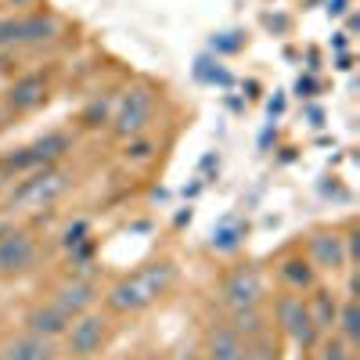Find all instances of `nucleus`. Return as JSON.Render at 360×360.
I'll return each instance as SVG.
<instances>
[{
    "instance_id": "1",
    "label": "nucleus",
    "mask_w": 360,
    "mask_h": 360,
    "mask_svg": "<svg viewBox=\"0 0 360 360\" xmlns=\"http://www.w3.org/2000/svg\"><path fill=\"white\" fill-rule=\"evenodd\" d=\"M173 278H176V266H173L169 259L148 263V266L134 270L130 278H123L119 285H112L108 307H112L115 314H137V310H144V307H152L159 295H166L169 285H173Z\"/></svg>"
},
{
    "instance_id": "2",
    "label": "nucleus",
    "mask_w": 360,
    "mask_h": 360,
    "mask_svg": "<svg viewBox=\"0 0 360 360\" xmlns=\"http://www.w3.org/2000/svg\"><path fill=\"white\" fill-rule=\"evenodd\" d=\"M65 184H69V176H65L62 169L44 166V169H37L33 176L22 180V184L15 188L11 205H18V209H47L58 195L65 191Z\"/></svg>"
},
{
    "instance_id": "3",
    "label": "nucleus",
    "mask_w": 360,
    "mask_h": 360,
    "mask_svg": "<svg viewBox=\"0 0 360 360\" xmlns=\"http://www.w3.org/2000/svg\"><path fill=\"white\" fill-rule=\"evenodd\" d=\"M278 324H281V332H285L299 349H314V346H317L321 328L314 324L307 303H303L299 295H285V299H278Z\"/></svg>"
},
{
    "instance_id": "4",
    "label": "nucleus",
    "mask_w": 360,
    "mask_h": 360,
    "mask_svg": "<svg viewBox=\"0 0 360 360\" xmlns=\"http://www.w3.org/2000/svg\"><path fill=\"white\" fill-rule=\"evenodd\" d=\"M224 307L234 314V310H256L263 303V274L256 266H238L224 278Z\"/></svg>"
},
{
    "instance_id": "5",
    "label": "nucleus",
    "mask_w": 360,
    "mask_h": 360,
    "mask_svg": "<svg viewBox=\"0 0 360 360\" xmlns=\"http://www.w3.org/2000/svg\"><path fill=\"white\" fill-rule=\"evenodd\" d=\"M152 94H148L144 86H134L123 94V101H119V112H115V134L119 137H137L148 130V123H152Z\"/></svg>"
},
{
    "instance_id": "6",
    "label": "nucleus",
    "mask_w": 360,
    "mask_h": 360,
    "mask_svg": "<svg viewBox=\"0 0 360 360\" xmlns=\"http://www.w3.org/2000/svg\"><path fill=\"white\" fill-rule=\"evenodd\" d=\"M65 339H69V349H72L76 356H94V353L105 346V339H108L105 317H94V314H79V317H72Z\"/></svg>"
},
{
    "instance_id": "7",
    "label": "nucleus",
    "mask_w": 360,
    "mask_h": 360,
    "mask_svg": "<svg viewBox=\"0 0 360 360\" xmlns=\"http://www.w3.org/2000/svg\"><path fill=\"white\" fill-rule=\"evenodd\" d=\"M65 152H69V137H65V134H47L44 141L29 144V148H22L18 155H11L8 166H11V169H44V166L58 162Z\"/></svg>"
},
{
    "instance_id": "8",
    "label": "nucleus",
    "mask_w": 360,
    "mask_h": 360,
    "mask_svg": "<svg viewBox=\"0 0 360 360\" xmlns=\"http://www.w3.org/2000/svg\"><path fill=\"white\" fill-rule=\"evenodd\" d=\"M37 259V242L29 234L15 231L0 238V274H22Z\"/></svg>"
},
{
    "instance_id": "9",
    "label": "nucleus",
    "mask_w": 360,
    "mask_h": 360,
    "mask_svg": "<svg viewBox=\"0 0 360 360\" xmlns=\"http://www.w3.org/2000/svg\"><path fill=\"white\" fill-rule=\"evenodd\" d=\"M94 299H98V295H94V285H90V281H65L62 288L54 292V307L72 321V317L86 314Z\"/></svg>"
},
{
    "instance_id": "10",
    "label": "nucleus",
    "mask_w": 360,
    "mask_h": 360,
    "mask_svg": "<svg viewBox=\"0 0 360 360\" xmlns=\"http://www.w3.org/2000/svg\"><path fill=\"white\" fill-rule=\"evenodd\" d=\"M205 356H209V360H245V339L238 335L231 324H220V328H213V332H209Z\"/></svg>"
},
{
    "instance_id": "11",
    "label": "nucleus",
    "mask_w": 360,
    "mask_h": 360,
    "mask_svg": "<svg viewBox=\"0 0 360 360\" xmlns=\"http://www.w3.org/2000/svg\"><path fill=\"white\" fill-rule=\"evenodd\" d=\"M310 263L324 270H339L346 263V245L339 234H314L310 238Z\"/></svg>"
},
{
    "instance_id": "12",
    "label": "nucleus",
    "mask_w": 360,
    "mask_h": 360,
    "mask_svg": "<svg viewBox=\"0 0 360 360\" xmlns=\"http://www.w3.org/2000/svg\"><path fill=\"white\" fill-rule=\"evenodd\" d=\"M25 324H29V332H33V335L58 339V335H65V332H69V324H72V321H69L62 310H58V307L51 303V307H37L33 314L25 317Z\"/></svg>"
},
{
    "instance_id": "13",
    "label": "nucleus",
    "mask_w": 360,
    "mask_h": 360,
    "mask_svg": "<svg viewBox=\"0 0 360 360\" xmlns=\"http://www.w3.org/2000/svg\"><path fill=\"white\" fill-rule=\"evenodd\" d=\"M54 339H44V335H22L15 339L8 349H4V360H54Z\"/></svg>"
},
{
    "instance_id": "14",
    "label": "nucleus",
    "mask_w": 360,
    "mask_h": 360,
    "mask_svg": "<svg viewBox=\"0 0 360 360\" xmlns=\"http://www.w3.org/2000/svg\"><path fill=\"white\" fill-rule=\"evenodd\" d=\"M47 98V83H44V76H25V79H18L15 86H11V108L15 112H29V108H37L40 101Z\"/></svg>"
},
{
    "instance_id": "15",
    "label": "nucleus",
    "mask_w": 360,
    "mask_h": 360,
    "mask_svg": "<svg viewBox=\"0 0 360 360\" xmlns=\"http://www.w3.org/2000/svg\"><path fill=\"white\" fill-rule=\"evenodd\" d=\"M54 33H58V22L51 15L22 18V44H44V40H54Z\"/></svg>"
},
{
    "instance_id": "16",
    "label": "nucleus",
    "mask_w": 360,
    "mask_h": 360,
    "mask_svg": "<svg viewBox=\"0 0 360 360\" xmlns=\"http://www.w3.org/2000/svg\"><path fill=\"white\" fill-rule=\"evenodd\" d=\"M307 310H310V317H314V324L317 328H335V317H339V303L328 292H314L310 295V303H307Z\"/></svg>"
},
{
    "instance_id": "17",
    "label": "nucleus",
    "mask_w": 360,
    "mask_h": 360,
    "mask_svg": "<svg viewBox=\"0 0 360 360\" xmlns=\"http://www.w3.org/2000/svg\"><path fill=\"white\" fill-rule=\"evenodd\" d=\"M335 324H339V332H342V342L356 346V339H360V307H356V299H346V307L339 310Z\"/></svg>"
},
{
    "instance_id": "18",
    "label": "nucleus",
    "mask_w": 360,
    "mask_h": 360,
    "mask_svg": "<svg viewBox=\"0 0 360 360\" xmlns=\"http://www.w3.org/2000/svg\"><path fill=\"white\" fill-rule=\"evenodd\" d=\"M281 278H285L292 288H310V285H314V263H310V259H285Z\"/></svg>"
},
{
    "instance_id": "19",
    "label": "nucleus",
    "mask_w": 360,
    "mask_h": 360,
    "mask_svg": "<svg viewBox=\"0 0 360 360\" xmlns=\"http://www.w3.org/2000/svg\"><path fill=\"white\" fill-rule=\"evenodd\" d=\"M245 360H278V346L270 342L266 335L245 339Z\"/></svg>"
},
{
    "instance_id": "20",
    "label": "nucleus",
    "mask_w": 360,
    "mask_h": 360,
    "mask_svg": "<svg viewBox=\"0 0 360 360\" xmlns=\"http://www.w3.org/2000/svg\"><path fill=\"white\" fill-rule=\"evenodd\" d=\"M242 234H245V231L238 227V224H224L220 231H213V249H234Z\"/></svg>"
},
{
    "instance_id": "21",
    "label": "nucleus",
    "mask_w": 360,
    "mask_h": 360,
    "mask_svg": "<svg viewBox=\"0 0 360 360\" xmlns=\"http://www.w3.org/2000/svg\"><path fill=\"white\" fill-rule=\"evenodd\" d=\"M22 44V18H0V47Z\"/></svg>"
},
{
    "instance_id": "22",
    "label": "nucleus",
    "mask_w": 360,
    "mask_h": 360,
    "mask_svg": "<svg viewBox=\"0 0 360 360\" xmlns=\"http://www.w3.org/2000/svg\"><path fill=\"white\" fill-rule=\"evenodd\" d=\"M217 51H238L242 47V40H238V33H220V40H213Z\"/></svg>"
},
{
    "instance_id": "23",
    "label": "nucleus",
    "mask_w": 360,
    "mask_h": 360,
    "mask_svg": "<svg viewBox=\"0 0 360 360\" xmlns=\"http://www.w3.org/2000/svg\"><path fill=\"white\" fill-rule=\"evenodd\" d=\"M98 119H105V101H94L86 108V115H83V123L86 127H98Z\"/></svg>"
},
{
    "instance_id": "24",
    "label": "nucleus",
    "mask_w": 360,
    "mask_h": 360,
    "mask_svg": "<svg viewBox=\"0 0 360 360\" xmlns=\"http://www.w3.org/2000/svg\"><path fill=\"white\" fill-rule=\"evenodd\" d=\"M83 234H86V224L69 227V231H65V245H69V249H72V245H79V242H83Z\"/></svg>"
},
{
    "instance_id": "25",
    "label": "nucleus",
    "mask_w": 360,
    "mask_h": 360,
    "mask_svg": "<svg viewBox=\"0 0 360 360\" xmlns=\"http://www.w3.org/2000/svg\"><path fill=\"white\" fill-rule=\"evenodd\" d=\"M148 152H152V148H148L144 141H141V144H130V148H127V155H134V159H144Z\"/></svg>"
},
{
    "instance_id": "26",
    "label": "nucleus",
    "mask_w": 360,
    "mask_h": 360,
    "mask_svg": "<svg viewBox=\"0 0 360 360\" xmlns=\"http://www.w3.org/2000/svg\"><path fill=\"white\" fill-rule=\"evenodd\" d=\"M295 90H299L303 98H310V94H314V79H299V83H295Z\"/></svg>"
},
{
    "instance_id": "27",
    "label": "nucleus",
    "mask_w": 360,
    "mask_h": 360,
    "mask_svg": "<svg viewBox=\"0 0 360 360\" xmlns=\"http://www.w3.org/2000/svg\"><path fill=\"white\" fill-rule=\"evenodd\" d=\"M328 11H332V15H342V11H346V0H332V4H328Z\"/></svg>"
},
{
    "instance_id": "28",
    "label": "nucleus",
    "mask_w": 360,
    "mask_h": 360,
    "mask_svg": "<svg viewBox=\"0 0 360 360\" xmlns=\"http://www.w3.org/2000/svg\"><path fill=\"white\" fill-rule=\"evenodd\" d=\"M11 4H15V8H25V4H33V0H11Z\"/></svg>"
},
{
    "instance_id": "29",
    "label": "nucleus",
    "mask_w": 360,
    "mask_h": 360,
    "mask_svg": "<svg viewBox=\"0 0 360 360\" xmlns=\"http://www.w3.org/2000/svg\"><path fill=\"white\" fill-rule=\"evenodd\" d=\"M310 360H321V356H310Z\"/></svg>"
},
{
    "instance_id": "30",
    "label": "nucleus",
    "mask_w": 360,
    "mask_h": 360,
    "mask_svg": "<svg viewBox=\"0 0 360 360\" xmlns=\"http://www.w3.org/2000/svg\"><path fill=\"white\" fill-rule=\"evenodd\" d=\"M349 360H356V356H349Z\"/></svg>"
}]
</instances>
